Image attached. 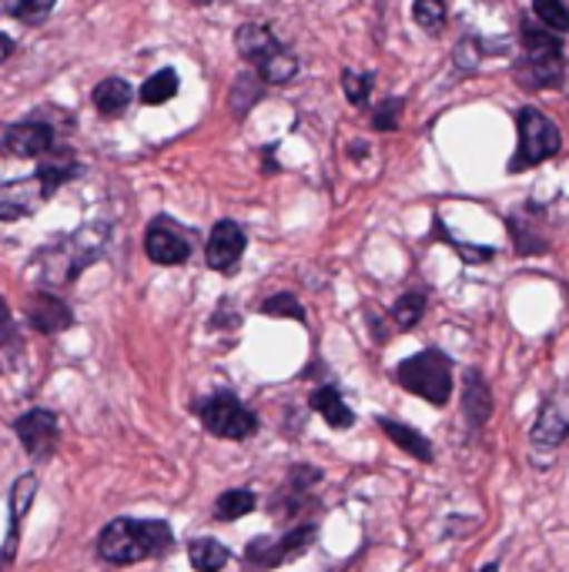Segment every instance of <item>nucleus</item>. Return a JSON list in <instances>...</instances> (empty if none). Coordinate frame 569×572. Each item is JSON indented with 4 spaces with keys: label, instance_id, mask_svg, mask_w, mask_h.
Wrapping results in <instances>:
<instances>
[{
    "label": "nucleus",
    "instance_id": "1",
    "mask_svg": "<svg viewBox=\"0 0 569 572\" xmlns=\"http://www.w3.org/2000/svg\"><path fill=\"white\" fill-rule=\"evenodd\" d=\"M175 545L168 522L161 519H115L98 539V552L111 565H131L141 559L165 555Z\"/></svg>",
    "mask_w": 569,
    "mask_h": 572
},
{
    "label": "nucleus",
    "instance_id": "2",
    "mask_svg": "<svg viewBox=\"0 0 569 572\" xmlns=\"http://www.w3.org/2000/svg\"><path fill=\"white\" fill-rule=\"evenodd\" d=\"M395 378L405 392H412L432 405H445L452 398V365L435 348H425V352H415L412 358H405L395 368Z\"/></svg>",
    "mask_w": 569,
    "mask_h": 572
},
{
    "label": "nucleus",
    "instance_id": "3",
    "mask_svg": "<svg viewBox=\"0 0 569 572\" xmlns=\"http://www.w3.org/2000/svg\"><path fill=\"white\" fill-rule=\"evenodd\" d=\"M559 128L536 108H522L519 111V148L509 161V171L519 175L526 168L542 165L546 158H552L559 151Z\"/></svg>",
    "mask_w": 569,
    "mask_h": 572
},
{
    "label": "nucleus",
    "instance_id": "4",
    "mask_svg": "<svg viewBox=\"0 0 569 572\" xmlns=\"http://www.w3.org/2000/svg\"><path fill=\"white\" fill-rule=\"evenodd\" d=\"M202 415V425L218 435V438H232V442H245L258 432V418L255 412H248L232 392H218L212 395L208 402H202L198 408Z\"/></svg>",
    "mask_w": 569,
    "mask_h": 572
},
{
    "label": "nucleus",
    "instance_id": "5",
    "mask_svg": "<svg viewBox=\"0 0 569 572\" xmlns=\"http://www.w3.org/2000/svg\"><path fill=\"white\" fill-rule=\"evenodd\" d=\"M318 539V529L315 525H298L292 532H285L282 539H268V535H258L248 542L245 549V559L258 569H272V565H285L298 555L308 552V545Z\"/></svg>",
    "mask_w": 569,
    "mask_h": 572
},
{
    "label": "nucleus",
    "instance_id": "6",
    "mask_svg": "<svg viewBox=\"0 0 569 572\" xmlns=\"http://www.w3.org/2000/svg\"><path fill=\"white\" fill-rule=\"evenodd\" d=\"M145 252L155 265H185L192 258V238L171 218H155L145 235Z\"/></svg>",
    "mask_w": 569,
    "mask_h": 572
},
{
    "label": "nucleus",
    "instance_id": "7",
    "mask_svg": "<svg viewBox=\"0 0 569 572\" xmlns=\"http://www.w3.org/2000/svg\"><path fill=\"white\" fill-rule=\"evenodd\" d=\"M566 435H569V385H559L556 392L546 395L529 438L539 448H556L566 442Z\"/></svg>",
    "mask_w": 569,
    "mask_h": 572
},
{
    "label": "nucleus",
    "instance_id": "8",
    "mask_svg": "<svg viewBox=\"0 0 569 572\" xmlns=\"http://www.w3.org/2000/svg\"><path fill=\"white\" fill-rule=\"evenodd\" d=\"M245 245H248V238H245L242 225H235V221H228V218L218 221V225L212 228L208 248H205L208 268H212V272H222V275L235 272L238 262H242V255H245Z\"/></svg>",
    "mask_w": 569,
    "mask_h": 572
},
{
    "label": "nucleus",
    "instance_id": "9",
    "mask_svg": "<svg viewBox=\"0 0 569 572\" xmlns=\"http://www.w3.org/2000/svg\"><path fill=\"white\" fill-rule=\"evenodd\" d=\"M14 432H18L21 445L28 448V455H35V458L51 455L55 445H58V418H55V412H48V408H31V412H24V415L14 422Z\"/></svg>",
    "mask_w": 569,
    "mask_h": 572
},
{
    "label": "nucleus",
    "instance_id": "10",
    "mask_svg": "<svg viewBox=\"0 0 569 572\" xmlns=\"http://www.w3.org/2000/svg\"><path fill=\"white\" fill-rule=\"evenodd\" d=\"M41 201H48V191H45V185H41L38 175L35 178H24V181L0 185V221L31 218Z\"/></svg>",
    "mask_w": 569,
    "mask_h": 572
},
{
    "label": "nucleus",
    "instance_id": "11",
    "mask_svg": "<svg viewBox=\"0 0 569 572\" xmlns=\"http://www.w3.org/2000/svg\"><path fill=\"white\" fill-rule=\"evenodd\" d=\"M38 495V475L35 472H24L14 485H11V529H8V539H4V552H0V569H4L14 552H18V539H21V525H24V515L31 509Z\"/></svg>",
    "mask_w": 569,
    "mask_h": 572
},
{
    "label": "nucleus",
    "instance_id": "12",
    "mask_svg": "<svg viewBox=\"0 0 569 572\" xmlns=\"http://www.w3.org/2000/svg\"><path fill=\"white\" fill-rule=\"evenodd\" d=\"M516 75L526 88H556L566 75V61L562 51H539V55H526L516 65Z\"/></svg>",
    "mask_w": 569,
    "mask_h": 572
},
{
    "label": "nucleus",
    "instance_id": "13",
    "mask_svg": "<svg viewBox=\"0 0 569 572\" xmlns=\"http://www.w3.org/2000/svg\"><path fill=\"white\" fill-rule=\"evenodd\" d=\"M235 48H238V55H242L248 65H255V68H262L272 55H278V51H282L278 38H275V34H272V28H268V24H262V21H248V24H242V28L235 31Z\"/></svg>",
    "mask_w": 569,
    "mask_h": 572
},
{
    "label": "nucleus",
    "instance_id": "14",
    "mask_svg": "<svg viewBox=\"0 0 569 572\" xmlns=\"http://www.w3.org/2000/svg\"><path fill=\"white\" fill-rule=\"evenodd\" d=\"M28 318H31V325H35L38 332H45V335H58V332H65V328L75 322L71 308H68L61 298L45 295V292L31 298V305H28Z\"/></svg>",
    "mask_w": 569,
    "mask_h": 572
},
{
    "label": "nucleus",
    "instance_id": "15",
    "mask_svg": "<svg viewBox=\"0 0 569 572\" xmlns=\"http://www.w3.org/2000/svg\"><path fill=\"white\" fill-rule=\"evenodd\" d=\"M462 412H465V422L472 432H479L489 415H492V395H489V385L482 382L479 372H469L465 375V385H462Z\"/></svg>",
    "mask_w": 569,
    "mask_h": 572
},
{
    "label": "nucleus",
    "instance_id": "16",
    "mask_svg": "<svg viewBox=\"0 0 569 572\" xmlns=\"http://www.w3.org/2000/svg\"><path fill=\"white\" fill-rule=\"evenodd\" d=\"M55 148V135L48 125H18L8 131V151L18 158H41Z\"/></svg>",
    "mask_w": 569,
    "mask_h": 572
},
{
    "label": "nucleus",
    "instance_id": "17",
    "mask_svg": "<svg viewBox=\"0 0 569 572\" xmlns=\"http://www.w3.org/2000/svg\"><path fill=\"white\" fill-rule=\"evenodd\" d=\"M308 405H312V412H318L332 428H349V425L355 422V412L345 405V398H342V392H339L335 385H318V388L308 395Z\"/></svg>",
    "mask_w": 569,
    "mask_h": 572
},
{
    "label": "nucleus",
    "instance_id": "18",
    "mask_svg": "<svg viewBox=\"0 0 569 572\" xmlns=\"http://www.w3.org/2000/svg\"><path fill=\"white\" fill-rule=\"evenodd\" d=\"M131 98H135V91H131V85L125 78H105L95 88V108L105 118H121L128 111Z\"/></svg>",
    "mask_w": 569,
    "mask_h": 572
},
{
    "label": "nucleus",
    "instance_id": "19",
    "mask_svg": "<svg viewBox=\"0 0 569 572\" xmlns=\"http://www.w3.org/2000/svg\"><path fill=\"white\" fill-rule=\"evenodd\" d=\"M379 428L399 445V448H405L412 458H419V462H432V445H429V438H422V432H415L412 425H402V422H395V418H379Z\"/></svg>",
    "mask_w": 569,
    "mask_h": 572
},
{
    "label": "nucleus",
    "instance_id": "20",
    "mask_svg": "<svg viewBox=\"0 0 569 572\" xmlns=\"http://www.w3.org/2000/svg\"><path fill=\"white\" fill-rule=\"evenodd\" d=\"M188 559L198 572H222L228 565V549L218 539H195L188 545Z\"/></svg>",
    "mask_w": 569,
    "mask_h": 572
},
{
    "label": "nucleus",
    "instance_id": "21",
    "mask_svg": "<svg viewBox=\"0 0 569 572\" xmlns=\"http://www.w3.org/2000/svg\"><path fill=\"white\" fill-rule=\"evenodd\" d=\"M255 505H258V499H255V492H252V489H228V492H222V495H218V502H215V519H222V522H235V519L248 515Z\"/></svg>",
    "mask_w": 569,
    "mask_h": 572
},
{
    "label": "nucleus",
    "instance_id": "22",
    "mask_svg": "<svg viewBox=\"0 0 569 572\" xmlns=\"http://www.w3.org/2000/svg\"><path fill=\"white\" fill-rule=\"evenodd\" d=\"M78 171H81V168H78V161H71V158H45L41 168H38V178H41V185H45V191H48V198H51V195H55L61 185H68Z\"/></svg>",
    "mask_w": 569,
    "mask_h": 572
},
{
    "label": "nucleus",
    "instance_id": "23",
    "mask_svg": "<svg viewBox=\"0 0 569 572\" xmlns=\"http://www.w3.org/2000/svg\"><path fill=\"white\" fill-rule=\"evenodd\" d=\"M509 235H512V245H516L519 255H542L549 248L546 238L539 235V228L532 221H526L522 215L509 218Z\"/></svg>",
    "mask_w": 569,
    "mask_h": 572
},
{
    "label": "nucleus",
    "instance_id": "24",
    "mask_svg": "<svg viewBox=\"0 0 569 572\" xmlns=\"http://www.w3.org/2000/svg\"><path fill=\"white\" fill-rule=\"evenodd\" d=\"M295 75H298V58H295L288 48H282L278 55H272V58L258 68V78H262L265 85H288Z\"/></svg>",
    "mask_w": 569,
    "mask_h": 572
},
{
    "label": "nucleus",
    "instance_id": "25",
    "mask_svg": "<svg viewBox=\"0 0 569 572\" xmlns=\"http://www.w3.org/2000/svg\"><path fill=\"white\" fill-rule=\"evenodd\" d=\"M175 95H178V75L175 71H158L141 85V101L148 108H158V105L171 101Z\"/></svg>",
    "mask_w": 569,
    "mask_h": 572
},
{
    "label": "nucleus",
    "instance_id": "26",
    "mask_svg": "<svg viewBox=\"0 0 569 572\" xmlns=\"http://www.w3.org/2000/svg\"><path fill=\"white\" fill-rule=\"evenodd\" d=\"M532 14L552 34H569V11L562 0H532Z\"/></svg>",
    "mask_w": 569,
    "mask_h": 572
},
{
    "label": "nucleus",
    "instance_id": "27",
    "mask_svg": "<svg viewBox=\"0 0 569 572\" xmlns=\"http://www.w3.org/2000/svg\"><path fill=\"white\" fill-rule=\"evenodd\" d=\"M425 315V295L422 292H405L395 305H392V318L399 328H415Z\"/></svg>",
    "mask_w": 569,
    "mask_h": 572
},
{
    "label": "nucleus",
    "instance_id": "28",
    "mask_svg": "<svg viewBox=\"0 0 569 572\" xmlns=\"http://www.w3.org/2000/svg\"><path fill=\"white\" fill-rule=\"evenodd\" d=\"M522 51L526 55H539V51H562V45H559V38L549 31V28H542V24H532V21H522Z\"/></svg>",
    "mask_w": 569,
    "mask_h": 572
},
{
    "label": "nucleus",
    "instance_id": "29",
    "mask_svg": "<svg viewBox=\"0 0 569 572\" xmlns=\"http://www.w3.org/2000/svg\"><path fill=\"white\" fill-rule=\"evenodd\" d=\"M262 315H272V318H298V322H305V308H302V302H298L292 292H278V295L265 298V302H262Z\"/></svg>",
    "mask_w": 569,
    "mask_h": 572
},
{
    "label": "nucleus",
    "instance_id": "30",
    "mask_svg": "<svg viewBox=\"0 0 569 572\" xmlns=\"http://www.w3.org/2000/svg\"><path fill=\"white\" fill-rule=\"evenodd\" d=\"M412 18L422 31H439L445 24V0H415Z\"/></svg>",
    "mask_w": 569,
    "mask_h": 572
},
{
    "label": "nucleus",
    "instance_id": "31",
    "mask_svg": "<svg viewBox=\"0 0 569 572\" xmlns=\"http://www.w3.org/2000/svg\"><path fill=\"white\" fill-rule=\"evenodd\" d=\"M485 45H479L475 38H462L459 45H455V51H452V61H455V68L459 71H475L479 68V61H482V51Z\"/></svg>",
    "mask_w": 569,
    "mask_h": 572
},
{
    "label": "nucleus",
    "instance_id": "32",
    "mask_svg": "<svg viewBox=\"0 0 569 572\" xmlns=\"http://www.w3.org/2000/svg\"><path fill=\"white\" fill-rule=\"evenodd\" d=\"M342 88H345V98H349L355 108H365V105H369V88H372V78H369V75L345 71V75H342Z\"/></svg>",
    "mask_w": 569,
    "mask_h": 572
},
{
    "label": "nucleus",
    "instance_id": "33",
    "mask_svg": "<svg viewBox=\"0 0 569 572\" xmlns=\"http://www.w3.org/2000/svg\"><path fill=\"white\" fill-rule=\"evenodd\" d=\"M58 0H18L14 4V18L28 21V24H41L51 11H55Z\"/></svg>",
    "mask_w": 569,
    "mask_h": 572
},
{
    "label": "nucleus",
    "instance_id": "34",
    "mask_svg": "<svg viewBox=\"0 0 569 572\" xmlns=\"http://www.w3.org/2000/svg\"><path fill=\"white\" fill-rule=\"evenodd\" d=\"M242 98H245V108H248V111H252V101L262 98V88H258L255 78H248V75H242V78L235 81V88H232V108H238Z\"/></svg>",
    "mask_w": 569,
    "mask_h": 572
},
{
    "label": "nucleus",
    "instance_id": "35",
    "mask_svg": "<svg viewBox=\"0 0 569 572\" xmlns=\"http://www.w3.org/2000/svg\"><path fill=\"white\" fill-rule=\"evenodd\" d=\"M445 241L462 255V262H469V265H485L496 252L492 248H485V245H465V241H455V238H449L445 235Z\"/></svg>",
    "mask_w": 569,
    "mask_h": 572
},
{
    "label": "nucleus",
    "instance_id": "36",
    "mask_svg": "<svg viewBox=\"0 0 569 572\" xmlns=\"http://www.w3.org/2000/svg\"><path fill=\"white\" fill-rule=\"evenodd\" d=\"M399 108H402V101H395V98L382 101L379 111H375V118H372V125H375L379 131H395V125H399V121H395Z\"/></svg>",
    "mask_w": 569,
    "mask_h": 572
},
{
    "label": "nucleus",
    "instance_id": "37",
    "mask_svg": "<svg viewBox=\"0 0 569 572\" xmlns=\"http://www.w3.org/2000/svg\"><path fill=\"white\" fill-rule=\"evenodd\" d=\"M14 338V318H11V308L0 298V342H11Z\"/></svg>",
    "mask_w": 569,
    "mask_h": 572
},
{
    "label": "nucleus",
    "instance_id": "38",
    "mask_svg": "<svg viewBox=\"0 0 569 572\" xmlns=\"http://www.w3.org/2000/svg\"><path fill=\"white\" fill-rule=\"evenodd\" d=\"M11 55H14V41L8 34H0V65H4Z\"/></svg>",
    "mask_w": 569,
    "mask_h": 572
},
{
    "label": "nucleus",
    "instance_id": "39",
    "mask_svg": "<svg viewBox=\"0 0 569 572\" xmlns=\"http://www.w3.org/2000/svg\"><path fill=\"white\" fill-rule=\"evenodd\" d=\"M479 572H496V562H489V565H482Z\"/></svg>",
    "mask_w": 569,
    "mask_h": 572
}]
</instances>
